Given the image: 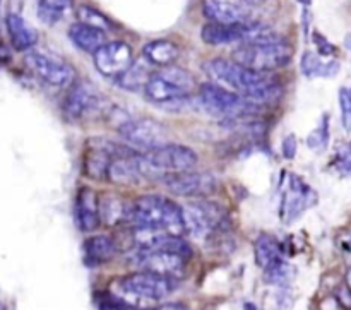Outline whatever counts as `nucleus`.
Wrapping results in <instances>:
<instances>
[{"mask_svg":"<svg viewBox=\"0 0 351 310\" xmlns=\"http://www.w3.org/2000/svg\"><path fill=\"white\" fill-rule=\"evenodd\" d=\"M134 263L137 264V267H141V271H147V273L177 280V278L184 276L187 257L163 249L136 250Z\"/></svg>","mask_w":351,"mask_h":310,"instance_id":"nucleus-15","label":"nucleus"},{"mask_svg":"<svg viewBox=\"0 0 351 310\" xmlns=\"http://www.w3.org/2000/svg\"><path fill=\"white\" fill-rule=\"evenodd\" d=\"M74 218L75 225L81 232H95L101 223L99 216V198L96 192L89 187L79 189L77 198H75L74 206Z\"/></svg>","mask_w":351,"mask_h":310,"instance_id":"nucleus-18","label":"nucleus"},{"mask_svg":"<svg viewBox=\"0 0 351 310\" xmlns=\"http://www.w3.org/2000/svg\"><path fill=\"white\" fill-rule=\"evenodd\" d=\"M105 98L89 82H72L64 99V113L71 120H86L101 113Z\"/></svg>","mask_w":351,"mask_h":310,"instance_id":"nucleus-11","label":"nucleus"},{"mask_svg":"<svg viewBox=\"0 0 351 310\" xmlns=\"http://www.w3.org/2000/svg\"><path fill=\"white\" fill-rule=\"evenodd\" d=\"M77 17H79V23L89 24V26H95V27H98V29L108 31L110 27H112V23H110L108 17L103 16L99 10L93 9V7H89V5L79 7Z\"/></svg>","mask_w":351,"mask_h":310,"instance_id":"nucleus-32","label":"nucleus"},{"mask_svg":"<svg viewBox=\"0 0 351 310\" xmlns=\"http://www.w3.org/2000/svg\"><path fill=\"white\" fill-rule=\"evenodd\" d=\"M129 223H132L134 226L163 230L178 237L185 233L184 213L180 206L156 194L143 195L132 201V215Z\"/></svg>","mask_w":351,"mask_h":310,"instance_id":"nucleus-3","label":"nucleus"},{"mask_svg":"<svg viewBox=\"0 0 351 310\" xmlns=\"http://www.w3.org/2000/svg\"><path fill=\"white\" fill-rule=\"evenodd\" d=\"M99 310H132V309L127 307L125 304H122V302H119L117 298H113L112 295H110L108 300L101 302V305H99Z\"/></svg>","mask_w":351,"mask_h":310,"instance_id":"nucleus-37","label":"nucleus"},{"mask_svg":"<svg viewBox=\"0 0 351 310\" xmlns=\"http://www.w3.org/2000/svg\"><path fill=\"white\" fill-rule=\"evenodd\" d=\"M26 65L36 78L55 88H69L74 82V67L55 55L45 51H29L26 55Z\"/></svg>","mask_w":351,"mask_h":310,"instance_id":"nucleus-10","label":"nucleus"},{"mask_svg":"<svg viewBox=\"0 0 351 310\" xmlns=\"http://www.w3.org/2000/svg\"><path fill=\"white\" fill-rule=\"evenodd\" d=\"M345 45H346V48H348V50H351V33L348 34V36H346Z\"/></svg>","mask_w":351,"mask_h":310,"instance_id":"nucleus-41","label":"nucleus"},{"mask_svg":"<svg viewBox=\"0 0 351 310\" xmlns=\"http://www.w3.org/2000/svg\"><path fill=\"white\" fill-rule=\"evenodd\" d=\"M250 24H219L208 23L202 26L201 38L204 43L211 47H223V45L232 43H245L247 34H249Z\"/></svg>","mask_w":351,"mask_h":310,"instance_id":"nucleus-19","label":"nucleus"},{"mask_svg":"<svg viewBox=\"0 0 351 310\" xmlns=\"http://www.w3.org/2000/svg\"><path fill=\"white\" fill-rule=\"evenodd\" d=\"M69 38L79 50L88 51V53H95L99 47L106 43L105 31L84 23L72 24L69 27Z\"/></svg>","mask_w":351,"mask_h":310,"instance_id":"nucleus-24","label":"nucleus"},{"mask_svg":"<svg viewBox=\"0 0 351 310\" xmlns=\"http://www.w3.org/2000/svg\"><path fill=\"white\" fill-rule=\"evenodd\" d=\"M84 263L88 266H101L110 263L117 254V242L108 235L89 237L82 246Z\"/></svg>","mask_w":351,"mask_h":310,"instance_id":"nucleus-21","label":"nucleus"},{"mask_svg":"<svg viewBox=\"0 0 351 310\" xmlns=\"http://www.w3.org/2000/svg\"><path fill=\"white\" fill-rule=\"evenodd\" d=\"M71 5V0H38V17L45 24H57Z\"/></svg>","mask_w":351,"mask_h":310,"instance_id":"nucleus-30","label":"nucleus"},{"mask_svg":"<svg viewBox=\"0 0 351 310\" xmlns=\"http://www.w3.org/2000/svg\"><path fill=\"white\" fill-rule=\"evenodd\" d=\"M329 143V115H322L321 123L308 134L307 146L314 151H324Z\"/></svg>","mask_w":351,"mask_h":310,"instance_id":"nucleus-33","label":"nucleus"},{"mask_svg":"<svg viewBox=\"0 0 351 310\" xmlns=\"http://www.w3.org/2000/svg\"><path fill=\"white\" fill-rule=\"evenodd\" d=\"M315 202H317V192L308 187L297 175H288V182L285 184L283 195H281V219L290 225L297 222Z\"/></svg>","mask_w":351,"mask_h":310,"instance_id":"nucleus-12","label":"nucleus"},{"mask_svg":"<svg viewBox=\"0 0 351 310\" xmlns=\"http://www.w3.org/2000/svg\"><path fill=\"white\" fill-rule=\"evenodd\" d=\"M293 278L295 267L285 259L276 261L264 270V281L269 285H276V287H290Z\"/></svg>","mask_w":351,"mask_h":310,"instance_id":"nucleus-29","label":"nucleus"},{"mask_svg":"<svg viewBox=\"0 0 351 310\" xmlns=\"http://www.w3.org/2000/svg\"><path fill=\"white\" fill-rule=\"evenodd\" d=\"M350 91H351V89H350Z\"/></svg>","mask_w":351,"mask_h":310,"instance_id":"nucleus-46","label":"nucleus"},{"mask_svg":"<svg viewBox=\"0 0 351 310\" xmlns=\"http://www.w3.org/2000/svg\"><path fill=\"white\" fill-rule=\"evenodd\" d=\"M312 40H314V45L317 47V51L321 57H331V55H335V51H336L335 45H332L331 41H328V38L322 36L321 33L314 31V34H312Z\"/></svg>","mask_w":351,"mask_h":310,"instance_id":"nucleus-35","label":"nucleus"},{"mask_svg":"<svg viewBox=\"0 0 351 310\" xmlns=\"http://www.w3.org/2000/svg\"><path fill=\"white\" fill-rule=\"evenodd\" d=\"M10 58H12L10 50L2 43V41H0V65H7L10 62Z\"/></svg>","mask_w":351,"mask_h":310,"instance_id":"nucleus-39","label":"nucleus"},{"mask_svg":"<svg viewBox=\"0 0 351 310\" xmlns=\"http://www.w3.org/2000/svg\"><path fill=\"white\" fill-rule=\"evenodd\" d=\"M5 26H7V33H9L10 43L12 47L16 48L17 51H26L31 50V48L36 45L38 41V34L19 14L10 12L7 14L5 17Z\"/></svg>","mask_w":351,"mask_h":310,"instance_id":"nucleus-23","label":"nucleus"},{"mask_svg":"<svg viewBox=\"0 0 351 310\" xmlns=\"http://www.w3.org/2000/svg\"><path fill=\"white\" fill-rule=\"evenodd\" d=\"M243 310H259V307L256 304H252V302H245L243 304Z\"/></svg>","mask_w":351,"mask_h":310,"instance_id":"nucleus-40","label":"nucleus"},{"mask_svg":"<svg viewBox=\"0 0 351 310\" xmlns=\"http://www.w3.org/2000/svg\"><path fill=\"white\" fill-rule=\"evenodd\" d=\"M119 134L125 143L139 150L153 151L168 144V130L154 119H129L119 123Z\"/></svg>","mask_w":351,"mask_h":310,"instance_id":"nucleus-9","label":"nucleus"},{"mask_svg":"<svg viewBox=\"0 0 351 310\" xmlns=\"http://www.w3.org/2000/svg\"><path fill=\"white\" fill-rule=\"evenodd\" d=\"M132 153H137V151L122 143L93 137L86 143L84 156H82V171H84L86 177L101 180V178L108 177V168L115 158Z\"/></svg>","mask_w":351,"mask_h":310,"instance_id":"nucleus-8","label":"nucleus"},{"mask_svg":"<svg viewBox=\"0 0 351 310\" xmlns=\"http://www.w3.org/2000/svg\"><path fill=\"white\" fill-rule=\"evenodd\" d=\"M254 254H256V264L263 270H266L267 266H271L276 261L283 259L281 243L273 235H267V233H261L257 237L256 243H254Z\"/></svg>","mask_w":351,"mask_h":310,"instance_id":"nucleus-26","label":"nucleus"},{"mask_svg":"<svg viewBox=\"0 0 351 310\" xmlns=\"http://www.w3.org/2000/svg\"><path fill=\"white\" fill-rule=\"evenodd\" d=\"M144 168V177L146 180H154L168 174H177V171H187L197 165V154L194 150L182 144H165L158 150L147 151L141 154Z\"/></svg>","mask_w":351,"mask_h":310,"instance_id":"nucleus-4","label":"nucleus"},{"mask_svg":"<svg viewBox=\"0 0 351 310\" xmlns=\"http://www.w3.org/2000/svg\"><path fill=\"white\" fill-rule=\"evenodd\" d=\"M199 102L206 112L223 117L225 120L249 117L261 108V105L216 82H206L199 88Z\"/></svg>","mask_w":351,"mask_h":310,"instance_id":"nucleus-5","label":"nucleus"},{"mask_svg":"<svg viewBox=\"0 0 351 310\" xmlns=\"http://www.w3.org/2000/svg\"><path fill=\"white\" fill-rule=\"evenodd\" d=\"M108 178L113 184H139V182L146 180L144 177L143 160H141L139 153L125 154V156H119L112 161L108 168Z\"/></svg>","mask_w":351,"mask_h":310,"instance_id":"nucleus-20","label":"nucleus"},{"mask_svg":"<svg viewBox=\"0 0 351 310\" xmlns=\"http://www.w3.org/2000/svg\"><path fill=\"white\" fill-rule=\"evenodd\" d=\"M153 78V72L149 69V62L146 58L137 60L123 72L119 78L120 88L127 89V91H139V89L146 88L147 81Z\"/></svg>","mask_w":351,"mask_h":310,"instance_id":"nucleus-28","label":"nucleus"},{"mask_svg":"<svg viewBox=\"0 0 351 310\" xmlns=\"http://www.w3.org/2000/svg\"><path fill=\"white\" fill-rule=\"evenodd\" d=\"M195 81L185 69L177 65H167L160 72H154L147 81L144 93L153 103H173L191 95Z\"/></svg>","mask_w":351,"mask_h":310,"instance_id":"nucleus-7","label":"nucleus"},{"mask_svg":"<svg viewBox=\"0 0 351 310\" xmlns=\"http://www.w3.org/2000/svg\"><path fill=\"white\" fill-rule=\"evenodd\" d=\"M202 71L213 82L239 93L256 105H267L280 99L283 95L281 84L273 75L267 72L252 71L235 60L211 58L202 64Z\"/></svg>","mask_w":351,"mask_h":310,"instance_id":"nucleus-1","label":"nucleus"},{"mask_svg":"<svg viewBox=\"0 0 351 310\" xmlns=\"http://www.w3.org/2000/svg\"><path fill=\"white\" fill-rule=\"evenodd\" d=\"M339 108H341V122L346 132H351V91L348 88L339 89Z\"/></svg>","mask_w":351,"mask_h":310,"instance_id":"nucleus-34","label":"nucleus"},{"mask_svg":"<svg viewBox=\"0 0 351 310\" xmlns=\"http://www.w3.org/2000/svg\"><path fill=\"white\" fill-rule=\"evenodd\" d=\"M0 2H2V0H0Z\"/></svg>","mask_w":351,"mask_h":310,"instance_id":"nucleus-45","label":"nucleus"},{"mask_svg":"<svg viewBox=\"0 0 351 310\" xmlns=\"http://www.w3.org/2000/svg\"><path fill=\"white\" fill-rule=\"evenodd\" d=\"M93 62L106 78H120L134 64L132 50L123 41H108L93 53Z\"/></svg>","mask_w":351,"mask_h":310,"instance_id":"nucleus-16","label":"nucleus"},{"mask_svg":"<svg viewBox=\"0 0 351 310\" xmlns=\"http://www.w3.org/2000/svg\"><path fill=\"white\" fill-rule=\"evenodd\" d=\"M346 283H348V288L351 290V270L348 271V276H346Z\"/></svg>","mask_w":351,"mask_h":310,"instance_id":"nucleus-42","label":"nucleus"},{"mask_svg":"<svg viewBox=\"0 0 351 310\" xmlns=\"http://www.w3.org/2000/svg\"><path fill=\"white\" fill-rule=\"evenodd\" d=\"M202 12L211 23H254V7L247 0H202Z\"/></svg>","mask_w":351,"mask_h":310,"instance_id":"nucleus-17","label":"nucleus"},{"mask_svg":"<svg viewBox=\"0 0 351 310\" xmlns=\"http://www.w3.org/2000/svg\"><path fill=\"white\" fill-rule=\"evenodd\" d=\"M132 202L119 198L115 194H106L99 199V216L101 222L108 226L122 225L130 222Z\"/></svg>","mask_w":351,"mask_h":310,"instance_id":"nucleus-22","label":"nucleus"},{"mask_svg":"<svg viewBox=\"0 0 351 310\" xmlns=\"http://www.w3.org/2000/svg\"><path fill=\"white\" fill-rule=\"evenodd\" d=\"M143 55L149 64L167 67L171 65L178 57V47L173 41L168 40H154L144 45Z\"/></svg>","mask_w":351,"mask_h":310,"instance_id":"nucleus-25","label":"nucleus"},{"mask_svg":"<svg viewBox=\"0 0 351 310\" xmlns=\"http://www.w3.org/2000/svg\"><path fill=\"white\" fill-rule=\"evenodd\" d=\"M332 168L338 171L339 177H351V144L338 143L332 158Z\"/></svg>","mask_w":351,"mask_h":310,"instance_id":"nucleus-31","label":"nucleus"},{"mask_svg":"<svg viewBox=\"0 0 351 310\" xmlns=\"http://www.w3.org/2000/svg\"><path fill=\"white\" fill-rule=\"evenodd\" d=\"M247 2H250V3H252V2H261V0H247Z\"/></svg>","mask_w":351,"mask_h":310,"instance_id":"nucleus-44","label":"nucleus"},{"mask_svg":"<svg viewBox=\"0 0 351 310\" xmlns=\"http://www.w3.org/2000/svg\"><path fill=\"white\" fill-rule=\"evenodd\" d=\"M175 287L177 280L141 271L117 280L112 297L132 310H151L156 307L158 302L167 298Z\"/></svg>","mask_w":351,"mask_h":310,"instance_id":"nucleus-2","label":"nucleus"},{"mask_svg":"<svg viewBox=\"0 0 351 310\" xmlns=\"http://www.w3.org/2000/svg\"><path fill=\"white\" fill-rule=\"evenodd\" d=\"M339 249L345 254H351V232L339 237Z\"/></svg>","mask_w":351,"mask_h":310,"instance_id":"nucleus-38","label":"nucleus"},{"mask_svg":"<svg viewBox=\"0 0 351 310\" xmlns=\"http://www.w3.org/2000/svg\"><path fill=\"white\" fill-rule=\"evenodd\" d=\"M281 150H283V156L287 158V160H293L295 154H297V137H295L293 134L285 137Z\"/></svg>","mask_w":351,"mask_h":310,"instance_id":"nucleus-36","label":"nucleus"},{"mask_svg":"<svg viewBox=\"0 0 351 310\" xmlns=\"http://www.w3.org/2000/svg\"><path fill=\"white\" fill-rule=\"evenodd\" d=\"M298 2H300V3H304V5H311V3H312V0H298Z\"/></svg>","mask_w":351,"mask_h":310,"instance_id":"nucleus-43","label":"nucleus"},{"mask_svg":"<svg viewBox=\"0 0 351 310\" xmlns=\"http://www.w3.org/2000/svg\"><path fill=\"white\" fill-rule=\"evenodd\" d=\"M161 184L175 195L182 198H206L211 195L218 187V180L211 174H201V171H177V174H168L160 178Z\"/></svg>","mask_w":351,"mask_h":310,"instance_id":"nucleus-13","label":"nucleus"},{"mask_svg":"<svg viewBox=\"0 0 351 310\" xmlns=\"http://www.w3.org/2000/svg\"><path fill=\"white\" fill-rule=\"evenodd\" d=\"M291 57L293 50L285 40L271 43H243L233 50V60L259 72H273L285 67Z\"/></svg>","mask_w":351,"mask_h":310,"instance_id":"nucleus-6","label":"nucleus"},{"mask_svg":"<svg viewBox=\"0 0 351 310\" xmlns=\"http://www.w3.org/2000/svg\"><path fill=\"white\" fill-rule=\"evenodd\" d=\"M339 67L341 65L338 60L324 62L321 55L314 53V51H305L300 62L302 72L307 78H335L339 72Z\"/></svg>","mask_w":351,"mask_h":310,"instance_id":"nucleus-27","label":"nucleus"},{"mask_svg":"<svg viewBox=\"0 0 351 310\" xmlns=\"http://www.w3.org/2000/svg\"><path fill=\"white\" fill-rule=\"evenodd\" d=\"M182 213H184L185 233H191L192 237H197V239L211 235L223 223V213L215 202H191L182 208Z\"/></svg>","mask_w":351,"mask_h":310,"instance_id":"nucleus-14","label":"nucleus"}]
</instances>
